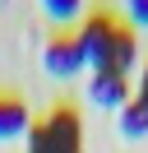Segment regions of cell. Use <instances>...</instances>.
<instances>
[{"mask_svg": "<svg viewBox=\"0 0 148 153\" xmlns=\"http://www.w3.org/2000/svg\"><path fill=\"white\" fill-rule=\"evenodd\" d=\"M28 153H83V121L74 107H51L28 130Z\"/></svg>", "mask_w": 148, "mask_h": 153, "instance_id": "6da1fadb", "label": "cell"}, {"mask_svg": "<svg viewBox=\"0 0 148 153\" xmlns=\"http://www.w3.org/2000/svg\"><path fill=\"white\" fill-rule=\"evenodd\" d=\"M116 28L120 23L111 19V14H88V19L79 23V33H74V42H79L83 51V70H111V42H116Z\"/></svg>", "mask_w": 148, "mask_h": 153, "instance_id": "7a4b0ae2", "label": "cell"}, {"mask_svg": "<svg viewBox=\"0 0 148 153\" xmlns=\"http://www.w3.org/2000/svg\"><path fill=\"white\" fill-rule=\"evenodd\" d=\"M42 65H46V74L51 79H74L83 70V51H79V42H74V33H56L51 42L42 47Z\"/></svg>", "mask_w": 148, "mask_h": 153, "instance_id": "3957f363", "label": "cell"}, {"mask_svg": "<svg viewBox=\"0 0 148 153\" xmlns=\"http://www.w3.org/2000/svg\"><path fill=\"white\" fill-rule=\"evenodd\" d=\"M88 97L107 111H120L130 102V79L116 74V70H92V84H88Z\"/></svg>", "mask_w": 148, "mask_h": 153, "instance_id": "277c9868", "label": "cell"}, {"mask_svg": "<svg viewBox=\"0 0 148 153\" xmlns=\"http://www.w3.org/2000/svg\"><path fill=\"white\" fill-rule=\"evenodd\" d=\"M28 130H33L28 107L18 102V97L0 93V144H9V139H28Z\"/></svg>", "mask_w": 148, "mask_h": 153, "instance_id": "5b68a950", "label": "cell"}, {"mask_svg": "<svg viewBox=\"0 0 148 153\" xmlns=\"http://www.w3.org/2000/svg\"><path fill=\"white\" fill-rule=\"evenodd\" d=\"M134 65H139V37H134V28L120 23V28H116V42H111V70L130 79Z\"/></svg>", "mask_w": 148, "mask_h": 153, "instance_id": "8992f818", "label": "cell"}, {"mask_svg": "<svg viewBox=\"0 0 148 153\" xmlns=\"http://www.w3.org/2000/svg\"><path fill=\"white\" fill-rule=\"evenodd\" d=\"M120 134H125V139H144L148 134V102L130 97V102L120 107Z\"/></svg>", "mask_w": 148, "mask_h": 153, "instance_id": "52a82bcc", "label": "cell"}, {"mask_svg": "<svg viewBox=\"0 0 148 153\" xmlns=\"http://www.w3.org/2000/svg\"><path fill=\"white\" fill-rule=\"evenodd\" d=\"M42 14L51 23H74L83 14V0H42Z\"/></svg>", "mask_w": 148, "mask_h": 153, "instance_id": "ba28073f", "label": "cell"}, {"mask_svg": "<svg viewBox=\"0 0 148 153\" xmlns=\"http://www.w3.org/2000/svg\"><path fill=\"white\" fill-rule=\"evenodd\" d=\"M125 14L134 28H148V0H125Z\"/></svg>", "mask_w": 148, "mask_h": 153, "instance_id": "9c48e42d", "label": "cell"}, {"mask_svg": "<svg viewBox=\"0 0 148 153\" xmlns=\"http://www.w3.org/2000/svg\"><path fill=\"white\" fill-rule=\"evenodd\" d=\"M134 97H139V102H148V65H144V74H139V93H134Z\"/></svg>", "mask_w": 148, "mask_h": 153, "instance_id": "30bf717a", "label": "cell"}]
</instances>
